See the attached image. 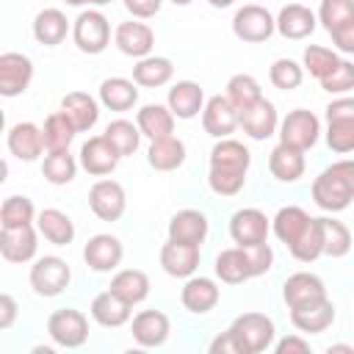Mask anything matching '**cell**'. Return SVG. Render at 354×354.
Returning <instances> with one entry per match:
<instances>
[{"mask_svg": "<svg viewBox=\"0 0 354 354\" xmlns=\"http://www.w3.org/2000/svg\"><path fill=\"white\" fill-rule=\"evenodd\" d=\"M138 102V83L127 77H105L100 83V105L116 113L130 111Z\"/></svg>", "mask_w": 354, "mask_h": 354, "instance_id": "1f68e13d", "label": "cell"}, {"mask_svg": "<svg viewBox=\"0 0 354 354\" xmlns=\"http://www.w3.org/2000/svg\"><path fill=\"white\" fill-rule=\"evenodd\" d=\"M271 232V218L260 207H241L230 216V238L235 246H257L266 243Z\"/></svg>", "mask_w": 354, "mask_h": 354, "instance_id": "9c48e42d", "label": "cell"}, {"mask_svg": "<svg viewBox=\"0 0 354 354\" xmlns=\"http://www.w3.org/2000/svg\"><path fill=\"white\" fill-rule=\"evenodd\" d=\"M321 224H324V254L326 257H346L351 252V230L332 216H324Z\"/></svg>", "mask_w": 354, "mask_h": 354, "instance_id": "7dc6e473", "label": "cell"}, {"mask_svg": "<svg viewBox=\"0 0 354 354\" xmlns=\"http://www.w3.org/2000/svg\"><path fill=\"white\" fill-rule=\"evenodd\" d=\"M6 144H8V152L17 158V160H39L44 149V133L39 124L33 122H17L8 127V136H6Z\"/></svg>", "mask_w": 354, "mask_h": 354, "instance_id": "ac0fdd59", "label": "cell"}, {"mask_svg": "<svg viewBox=\"0 0 354 354\" xmlns=\"http://www.w3.org/2000/svg\"><path fill=\"white\" fill-rule=\"evenodd\" d=\"M72 41L80 53L86 55H100L108 50L111 44V22L102 11L97 8H88V11H80L72 22Z\"/></svg>", "mask_w": 354, "mask_h": 354, "instance_id": "277c9868", "label": "cell"}, {"mask_svg": "<svg viewBox=\"0 0 354 354\" xmlns=\"http://www.w3.org/2000/svg\"><path fill=\"white\" fill-rule=\"evenodd\" d=\"M260 97H263V88H260V83L252 75L238 72V75H232L227 80V100L238 108V113L246 111V108H252Z\"/></svg>", "mask_w": 354, "mask_h": 354, "instance_id": "ee69618b", "label": "cell"}, {"mask_svg": "<svg viewBox=\"0 0 354 354\" xmlns=\"http://www.w3.org/2000/svg\"><path fill=\"white\" fill-rule=\"evenodd\" d=\"M61 111L66 113L77 133H88L100 119V100H94L86 91H69L61 100Z\"/></svg>", "mask_w": 354, "mask_h": 354, "instance_id": "f1b7e54d", "label": "cell"}, {"mask_svg": "<svg viewBox=\"0 0 354 354\" xmlns=\"http://www.w3.org/2000/svg\"><path fill=\"white\" fill-rule=\"evenodd\" d=\"M88 207L100 221H119L127 210V194L116 180H97L88 188Z\"/></svg>", "mask_w": 354, "mask_h": 354, "instance_id": "30bf717a", "label": "cell"}, {"mask_svg": "<svg viewBox=\"0 0 354 354\" xmlns=\"http://www.w3.org/2000/svg\"><path fill=\"white\" fill-rule=\"evenodd\" d=\"M124 257V246L116 235H108V232H100V235H91L83 246V260L91 271H100V274H108V271H116L119 263Z\"/></svg>", "mask_w": 354, "mask_h": 354, "instance_id": "5bb4252c", "label": "cell"}, {"mask_svg": "<svg viewBox=\"0 0 354 354\" xmlns=\"http://www.w3.org/2000/svg\"><path fill=\"white\" fill-rule=\"evenodd\" d=\"M130 332H133V340L141 346V348H158L169 340V332H171V321L166 313L160 310H141L133 315L130 321Z\"/></svg>", "mask_w": 354, "mask_h": 354, "instance_id": "2e32d148", "label": "cell"}, {"mask_svg": "<svg viewBox=\"0 0 354 354\" xmlns=\"http://www.w3.org/2000/svg\"><path fill=\"white\" fill-rule=\"evenodd\" d=\"M174 77V64L166 55H147L138 58L133 66V80L141 88H160Z\"/></svg>", "mask_w": 354, "mask_h": 354, "instance_id": "d590c367", "label": "cell"}, {"mask_svg": "<svg viewBox=\"0 0 354 354\" xmlns=\"http://www.w3.org/2000/svg\"><path fill=\"white\" fill-rule=\"evenodd\" d=\"M41 133H44V149L47 152H61V149H69V144H72V138H75V124L66 119V113L58 108V111H53L47 119H44V124H41Z\"/></svg>", "mask_w": 354, "mask_h": 354, "instance_id": "60d3db41", "label": "cell"}, {"mask_svg": "<svg viewBox=\"0 0 354 354\" xmlns=\"http://www.w3.org/2000/svg\"><path fill=\"white\" fill-rule=\"evenodd\" d=\"M202 127L213 138H230L235 127H241L238 108L227 100V94H213L202 108Z\"/></svg>", "mask_w": 354, "mask_h": 354, "instance_id": "8fae6325", "label": "cell"}, {"mask_svg": "<svg viewBox=\"0 0 354 354\" xmlns=\"http://www.w3.org/2000/svg\"><path fill=\"white\" fill-rule=\"evenodd\" d=\"M321 299H326V285L318 274L296 271L282 282V301L288 304V310H296V307H304Z\"/></svg>", "mask_w": 354, "mask_h": 354, "instance_id": "9a60e30c", "label": "cell"}, {"mask_svg": "<svg viewBox=\"0 0 354 354\" xmlns=\"http://www.w3.org/2000/svg\"><path fill=\"white\" fill-rule=\"evenodd\" d=\"M207 216L202 210H194V207H185V210H177L171 218H169V241H177V243H191V246H202L205 238H207Z\"/></svg>", "mask_w": 354, "mask_h": 354, "instance_id": "44dd1931", "label": "cell"}, {"mask_svg": "<svg viewBox=\"0 0 354 354\" xmlns=\"http://www.w3.org/2000/svg\"><path fill=\"white\" fill-rule=\"evenodd\" d=\"M274 30H277V17H271V11L257 3L241 6L232 17V33L246 44H260L271 39Z\"/></svg>", "mask_w": 354, "mask_h": 354, "instance_id": "52a82bcc", "label": "cell"}, {"mask_svg": "<svg viewBox=\"0 0 354 354\" xmlns=\"http://www.w3.org/2000/svg\"><path fill=\"white\" fill-rule=\"evenodd\" d=\"M216 277L227 285H241L246 279H252V260H249V252L243 246H230V249H221L216 254V266H213Z\"/></svg>", "mask_w": 354, "mask_h": 354, "instance_id": "f546056e", "label": "cell"}, {"mask_svg": "<svg viewBox=\"0 0 354 354\" xmlns=\"http://www.w3.org/2000/svg\"><path fill=\"white\" fill-rule=\"evenodd\" d=\"M33 354H53V346H36Z\"/></svg>", "mask_w": 354, "mask_h": 354, "instance_id": "be15d7a7", "label": "cell"}, {"mask_svg": "<svg viewBox=\"0 0 354 354\" xmlns=\"http://www.w3.org/2000/svg\"><path fill=\"white\" fill-rule=\"evenodd\" d=\"M113 44L119 47V53L130 55V58H147L152 55V47H155V30L147 25V22H136V19H127V22H119L116 30H113Z\"/></svg>", "mask_w": 354, "mask_h": 354, "instance_id": "e0dca14e", "label": "cell"}, {"mask_svg": "<svg viewBox=\"0 0 354 354\" xmlns=\"http://www.w3.org/2000/svg\"><path fill=\"white\" fill-rule=\"evenodd\" d=\"M108 3H111V0H88V6H97V8H100V6H108Z\"/></svg>", "mask_w": 354, "mask_h": 354, "instance_id": "03108f58", "label": "cell"}, {"mask_svg": "<svg viewBox=\"0 0 354 354\" xmlns=\"http://www.w3.org/2000/svg\"><path fill=\"white\" fill-rule=\"evenodd\" d=\"M268 80L274 88L279 91H293L301 86L304 80V66L293 58H277L271 66H268Z\"/></svg>", "mask_w": 354, "mask_h": 354, "instance_id": "c3c4849f", "label": "cell"}, {"mask_svg": "<svg viewBox=\"0 0 354 354\" xmlns=\"http://www.w3.org/2000/svg\"><path fill=\"white\" fill-rule=\"evenodd\" d=\"M39 252V230L25 227H0V254L6 263H30Z\"/></svg>", "mask_w": 354, "mask_h": 354, "instance_id": "7c38bea8", "label": "cell"}, {"mask_svg": "<svg viewBox=\"0 0 354 354\" xmlns=\"http://www.w3.org/2000/svg\"><path fill=\"white\" fill-rule=\"evenodd\" d=\"M241 130L254 138V141H266L271 138L277 130H279V113H277V105L266 97H260L252 108L241 111Z\"/></svg>", "mask_w": 354, "mask_h": 354, "instance_id": "ffe728a7", "label": "cell"}, {"mask_svg": "<svg viewBox=\"0 0 354 354\" xmlns=\"http://www.w3.org/2000/svg\"><path fill=\"white\" fill-rule=\"evenodd\" d=\"M335 351H346V354H354V348H351V346H346V343H332V346H329V354H335Z\"/></svg>", "mask_w": 354, "mask_h": 354, "instance_id": "91938a15", "label": "cell"}, {"mask_svg": "<svg viewBox=\"0 0 354 354\" xmlns=\"http://www.w3.org/2000/svg\"><path fill=\"white\" fill-rule=\"evenodd\" d=\"M246 252H249L252 274H254V277H263V274L271 271V266H274V249L268 246V241H266V243H257V246H249Z\"/></svg>", "mask_w": 354, "mask_h": 354, "instance_id": "f5cc1de1", "label": "cell"}, {"mask_svg": "<svg viewBox=\"0 0 354 354\" xmlns=\"http://www.w3.org/2000/svg\"><path fill=\"white\" fill-rule=\"evenodd\" d=\"M207 3H210L213 8H230V6L235 3V0H207Z\"/></svg>", "mask_w": 354, "mask_h": 354, "instance_id": "94428289", "label": "cell"}, {"mask_svg": "<svg viewBox=\"0 0 354 354\" xmlns=\"http://www.w3.org/2000/svg\"><path fill=\"white\" fill-rule=\"evenodd\" d=\"M329 36H332V44H335L337 53H343V55H354V22H348V25L332 30Z\"/></svg>", "mask_w": 354, "mask_h": 354, "instance_id": "9f6ffc18", "label": "cell"}, {"mask_svg": "<svg viewBox=\"0 0 354 354\" xmlns=\"http://www.w3.org/2000/svg\"><path fill=\"white\" fill-rule=\"evenodd\" d=\"M160 268L174 279H188L199 268V246L166 241L160 246Z\"/></svg>", "mask_w": 354, "mask_h": 354, "instance_id": "7402d4cb", "label": "cell"}, {"mask_svg": "<svg viewBox=\"0 0 354 354\" xmlns=\"http://www.w3.org/2000/svg\"><path fill=\"white\" fill-rule=\"evenodd\" d=\"M61 3H66V6H75V8H80V6H88V0H61Z\"/></svg>", "mask_w": 354, "mask_h": 354, "instance_id": "e7e4bbea", "label": "cell"}, {"mask_svg": "<svg viewBox=\"0 0 354 354\" xmlns=\"http://www.w3.org/2000/svg\"><path fill=\"white\" fill-rule=\"evenodd\" d=\"M277 136H279L282 144L307 152L310 147H315V141L321 136V119L307 108H293L279 119Z\"/></svg>", "mask_w": 354, "mask_h": 354, "instance_id": "8992f818", "label": "cell"}, {"mask_svg": "<svg viewBox=\"0 0 354 354\" xmlns=\"http://www.w3.org/2000/svg\"><path fill=\"white\" fill-rule=\"evenodd\" d=\"M207 351H210V354H241V346H238V340L232 337V332L227 329V332H221V335H216V337L210 340Z\"/></svg>", "mask_w": 354, "mask_h": 354, "instance_id": "6f0895ef", "label": "cell"}, {"mask_svg": "<svg viewBox=\"0 0 354 354\" xmlns=\"http://www.w3.org/2000/svg\"><path fill=\"white\" fill-rule=\"evenodd\" d=\"M77 166H80V160H75V155H69V149L47 152L44 160H41V174L53 185H66V183L75 180Z\"/></svg>", "mask_w": 354, "mask_h": 354, "instance_id": "b9f144b4", "label": "cell"}, {"mask_svg": "<svg viewBox=\"0 0 354 354\" xmlns=\"http://www.w3.org/2000/svg\"><path fill=\"white\" fill-rule=\"evenodd\" d=\"M39 216V210L33 207V202L28 196H6L3 205H0V227H25V224H33Z\"/></svg>", "mask_w": 354, "mask_h": 354, "instance_id": "bcb514c9", "label": "cell"}, {"mask_svg": "<svg viewBox=\"0 0 354 354\" xmlns=\"http://www.w3.org/2000/svg\"><path fill=\"white\" fill-rule=\"evenodd\" d=\"M318 22L326 33L354 22V0H321L318 6Z\"/></svg>", "mask_w": 354, "mask_h": 354, "instance_id": "681fc988", "label": "cell"}, {"mask_svg": "<svg viewBox=\"0 0 354 354\" xmlns=\"http://www.w3.org/2000/svg\"><path fill=\"white\" fill-rule=\"evenodd\" d=\"M221 299V288L216 285V279L210 277H188L183 290H180V301L188 313L194 315H205L210 313Z\"/></svg>", "mask_w": 354, "mask_h": 354, "instance_id": "603a6c76", "label": "cell"}, {"mask_svg": "<svg viewBox=\"0 0 354 354\" xmlns=\"http://www.w3.org/2000/svg\"><path fill=\"white\" fill-rule=\"evenodd\" d=\"M326 147L337 155L354 152V97L340 94L326 108Z\"/></svg>", "mask_w": 354, "mask_h": 354, "instance_id": "7a4b0ae2", "label": "cell"}, {"mask_svg": "<svg viewBox=\"0 0 354 354\" xmlns=\"http://www.w3.org/2000/svg\"><path fill=\"white\" fill-rule=\"evenodd\" d=\"M122 3L136 19H152L163 6V0H122Z\"/></svg>", "mask_w": 354, "mask_h": 354, "instance_id": "db71d44e", "label": "cell"}, {"mask_svg": "<svg viewBox=\"0 0 354 354\" xmlns=\"http://www.w3.org/2000/svg\"><path fill=\"white\" fill-rule=\"evenodd\" d=\"M343 169L348 171V177H351V183H354V160H343Z\"/></svg>", "mask_w": 354, "mask_h": 354, "instance_id": "6125c7cd", "label": "cell"}, {"mask_svg": "<svg viewBox=\"0 0 354 354\" xmlns=\"http://www.w3.org/2000/svg\"><path fill=\"white\" fill-rule=\"evenodd\" d=\"M30 288L36 296H44V299H53V296H61L69 282H72V268L64 257L58 254H44L39 260H33L30 266Z\"/></svg>", "mask_w": 354, "mask_h": 354, "instance_id": "5b68a950", "label": "cell"}, {"mask_svg": "<svg viewBox=\"0 0 354 354\" xmlns=\"http://www.w3.org/2000/svg\"><path fill=\"white\" fill-rule=\"evenodd\" d=\"M17 299L11 293H0V329H11L14 321H17Z\"/></svg>", "mask_w": 354, "mask_h": 354, "instance_id": "680465c9", "label": "cell"}, {"mask_svg": "<svg viewBox=\"0 0 354 354\" xmlns=\"http://www.w3.org/2000/svg\"><path fill=\"white\" fill-rule=\"evenodd\" d=\"M91 318L105 326V329H116V326H124L130 318H133V304H127L122 296H116L111 288L97 293L91 299Z\"/></svg>", "mask_w": 354, "mask_h": 354, "instance_id": "d4e9b609", "label": "cell"}, {"mask_svg": "<svg viewBox=\"0 0 354 354\" xmlns=\"http://www.w3.org/2000/svg\"><path fill=\"white\" fill-rule=\"evenodd\" d=\"M318 83H321V88H324L326 94H335V97L348 94V91L354 88V61L340 58L337 66H335L326 77H321Z\"/></svg>", "mask_w": 354, "mask_h": 354, "instance_id": "816d5d0a", "label": "cell"}, {"mask_svg": "<svg viewBox=\"0 0 354 354\" xmlns=\"http://www.w3.org/2000/svg\"><path fill=\"white\" fill-rule=\"evenodd\" d=\"M33 80V61L22 53H3L0 55V94L3 97H19L28 91Z\"/></svg>", "mask_w": 354, "mask_h": 354, "instance_id": "4fadbf2b", "label": "cell"}, {"mask_svg": "<svg viewBox=\"0 0 354 354\" xmlns=\"http://www.w3.org/2000/svg\"><path fill=\"white\" fill-rule=\"evenodd\" d=\"M147 163L155 171H174L185 163V144L177 136H166V138H155L149 141L147 149Z\"/></svg>", "mask_w": 354, "mask_h": 354, "instance_id": "836d02e7", "label": "cell"}, {"mask_svg": "<svg viewBox=\"0 0 354 354\" xmlns=\"http://www.w3.org/2000/svg\"><path fill=\"white\" fill-rule=\"evenodd\" d=\"M335 304L326 299L321 301H313V304H304V307H296L290 310V324L301 332V335H321L326 332L332 324H335Z\"/></svg>", "mask_w": 354, "mask_h": 354, "instance_id": "484cf974", "label": "cell"}, {"mask_svg": "<svg viewBox=\"0 0 354 354\" xmlns=\"http://www.w3.org/2000/svg\"><path fill=\"white\" fill-rule=\"evenodd\" d=\"M315 28H318V14H313L301 3H288L277 14V33L285 36V39H290V41L307 39Z\"/></svg>", "mask_w": 354, "mask_h": 354, "instance_id": "cb8c5ba5", "label": "cell"}, {"mask_svg": "<svg viewBox=\"0 0 354 354\" xmlns=\"http://www.w3.org/2000/svg\"><path fill=\"white\" fill-rule=\"evenodd\" d=\"M205 102L207 100H205L202 86L194 83V80H177L169 88V94H166V105L171 108V113L177 119H194V116H199L202 108H205Z\"/></svg>", "mask_w": 354, "mask_h": 354, "instance_id": "4316f807", "label": "cell"}, {"mask_svg": "<svg viewBox=\"0 0 354 354\" xmlns=\"http://www.w3.org/2000/svg\"><path fill=\"white\" fill-rule=\"evenodd\" d=\"M69 33V19L61 8H41L33 17V39L44 47H55L66 39Z\"/></svg>", "mask_w": 354, "mask_h": 354, "instance_id": "e575fe53", "label": "cell"}, {"mask_svg": "<svg viewBox=\"0 0 354 354\" xmlns=\"http://www.w3.org/2000/svg\"><path fill=\"white\" fill-rule=\"evenodd\" d=\"M310 213L304 210V207H299V205H285V207H279L277 210V216L271 218V230H274V235L285 243V246H290L301 232H304V227L310 224Z\"/></svg>", "mask_w": 354, "mask_h": 354, "instance_id": "74e56055", "label": "cell"}, {"mask_svg": "<svg viewBox=\"0 0 354 354\" xmlns=\"http://www.w3.org/2000/svg\"><path fill=\"white\" fill-rule=\"evenodd\" d=\"M174 113L169 105H158V102H149V105H141L138 113H136V124L141 130V136H147L149 141L155 138H166V136H174Z\"/></svg>", "mask_w": 354, "mask_h": 354, "instance_id": "d6a6232c", "label": "cell"}, {"mask_svg": "<svg viewBox=\"0 0 354 354\" xmlns=\"http://www.w3.org/2000/svg\"><path fill=\"white\" fill-rule=\"evenodd\" d=\"M102 136L111 141V147L119 152V158L133 155L138 149V144H141V130L130 119H113V122H108V127H105Z\"/></svg>", "mask_w": 354, "mask_h": 354, "instance_id": "7bdbcfd3", "label": "cell"}, {"mask_svg": "<svg viewBox=\"0 0 354 354\" xmlns=\"http://www.w3.org/2000/svg\"><path fill=\"white\" fill-rule=\"evenodd\" d=\"M149 277L141 271V268H122V271H116L113 274V279H111V290L116 293V296H122L127 304H141L147 296H149Z\"/></svg>", "mask_w": 354, "mask_h": 354, "instance_id": "8d00e7d4", "label": "cell"}, {"mask_svg": "<svg viewBox=\"0 0 354 354\" xmlns=\"http://www.w3.org/2000/svg\"><path fill=\"white\" fill-rule=\"evenodd\" d=\"M277 354H310V343L301 335H285L274 343Z\"/></svg>", "mask_w": 354, "mask_h": 354, "instance_id": "11a10c76", "label": "cell"}, {"mask_svg": "<svg viewBox=\"0 0 354 354\" xmlns=\"http://www.w3.org/2000/svg\"><path fill=\"white\" fill-rule=\"evenodd\" d=\"M36 230H39V235H41L47 243H53V246H69V243L75 241V221H72L64 210H58V207H44V210H39V216H36Z\"/></svg>", "mask_w": 354, "mask_h": 354, "instance_id": "4dcf8cb0", "label": "cell"}, {"mask_svg": "<svg viewBox=\"0 0 354 354\" xmlns=\"http://www.w3.org/2000/svg\"><path fill=\"white\" fill-rule=\"evenodd\" d=\"M230 332L238 340L241 354H263L277 337V326L266 313H241L230 324Z\"/></svg>", "mask_w": 354, "mask_h": 354, "instance_id": "3957f363", "label": "cell"}, {"mask_svg": "<svg viewBox=\"0 0 354 354\" xmlns=\"http://www.w3.org/2000/svg\"><path fill=\"white\" fill-rule=\"evenodd\" d=\"M337 61H340L337 50L324 47V44H307L304 53H301V66H304V72H307L310 77H315V80L326 77V75L337 66Z\"/></svg>", "mask_w": 354, "mask_h": 354, "instance_id": "f6af8a7d", "label": "cell"}, {"mask_svg": "<svg viewBox=\"0 0 354 354\" xmlns=\"http://www.w3.org/2000/svg\"><path fill=\"white\" fill-rule=\"evenodd\" d=\"M210 166L216 169H238V171H249L252 166V152L235 141V138H216L213 149H210Z\"/></svg>", "mask_w": 354, "mask_h": 354, "instance_id": "f35d334b", "label": "cell"}, {"mask_svg": "<svg viewBox=\"0 0 354 354\" xmlns=\"http://www.w3.org/2000/svg\"><path fill=\"white\" fill-rule=\"evenodd\" d=\"M288 252L293 254V260L299 263H315L324 254V224L321 218H310V224L304 227V232L288 246Z\"/></svg>", "mask_w": 354, "mask_h": 354, "instance_id": "ab89813d", "label": "cell"}, {"mask_svg": "<svg viewBox=\"0 0 354 354\" xmlns=\"http://www.w3.org/2000/svg\"><path fill=\"white\" fill-rule=\"evenodd\" d=\"M304 169H307V160H304V152L296 149V147H288V144H277L271 152H268V171L274 174V180L279 183H299L304 177Z\"/></svg>", "mask_w": 354, "mask_h": 354, "instance_id": "83f0119b", "label": "cell"}, {"mask_svg": "<svg viewBox=\"0 0 354 354\" xmlns=\"http://www.w3.org/2000/svg\"><path fill=\"white\" fill-rule=\"evenodd\" d=\"M80 166L91 174V177H105L116 169V163L122 160L119 152L111 147V141L105 136H91L80 144V155H77Z\"/></svg>", "mask_w": 354, "mask_h": 354, "instance_id": "d6986e66", "label": "cell"}, {"mask_svg": "<svg viewBox=\"0 0 354 354\" xmlns=\"http://www.w3.org/2000/svg\"><path fill=\"white\" fill-rule=\"evenodd\" d=\"M169 3H174V6H191L194 0H169Z\"/></svg>", "mask_w": 354, "mask_h": 354, "instance_id": "003e7915", "label": "cell"}, {"mask_svg": "<svg viewBox=\"0 0 354 354\" xmlns=\"http://www.w3.org/2000/svg\"><path fill=\"white\" fill-rule=\"evenodd\" d=\"M313 202L326 213H340L354 202V183L343 160H335L313 180Z\"/></svg>", "mask_w": 354, "mask_h": 354, "instance_id": "6da1fadb", "label": "cell"}, {"mask_svg": "<svg viewBox=\"0 0 354 354\" xmlns=\"http://www.w3.org/2000/svg\"><path fill=\"white\" fill-rule=\"evenodd\" d=\"M47 335L61 348H80L88 340V318L80 310L61 307L47 318Z\"/></svg>", "mask_w": 354, "mask_h": 354, "instance_id": "ba28073f", "label": "cell"}, {"mask_svg": "<svg viewBox=\"0 0 354 354\" xmlns=\"http://www.w3.org/2000/svg\"><path fill=\"white\" fill-rule=\"evenodd\" d=\"M207 185H210V191L218 194V196H235V194H241L243 185H246V171L210 166V171H207Z\"/></svg>", "mask_w": 354, "mask_h": 354, "instance_id": "f907efd6", "label": "cell"}]
</instances>
